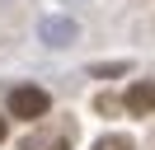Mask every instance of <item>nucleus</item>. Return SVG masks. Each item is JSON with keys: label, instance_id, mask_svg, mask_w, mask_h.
I'll return each instance as SVG.
<instances>
[{"label": "nucleus", "instance_id": "1", "mask_svg": "<svg viewBox=\"0 0 155 150\" xmlns=\"http://www.w3.org/2000/svg\"><path fill=\"white\" fill-rule=\"evenodd\" d=\"M52 99L47 89H38V84H19V89H10V117H24V122H38L47 117Z\"/></svg>", "mask_w": 155, "mask_h": 150}, {"label": "nucleus", "instance_id": "2", "mask_svg": "<svg viewBox=\"0 0 155 150\" xmlns=\"http://www.w3.org/2000/svg\"><path fill=\"white\" fill-rule=\"evenodd\" d=\"M122 103H127L132 117H150V112H155V84H150V80H136L132 89H127Z\"/></svg>", "mask_w": 155, "mask_h": 150}, {"label": "nucleus", "instance_id": "3", "mask_svg": "<svg viewBox=\"0 0 155 150\" xmlns=\"http://www.w3.org/2000/svg\"><path fill=\"white\" fill-rule=\"evenodd\" d=\"M19 150H71V127H57V131H33L28 141H24Z\"/></svg>", "mask_w": 155, "mask_h": 150}, {"label": "nucleus", "instance_id": "4", "mask_svg": "<svg viewBox=\"0 0 155 150\" xmlns=\"http://www.w3.org/2000/svg\"><path fill=\"white\" fill-rule=\"evenodd\" d=\"M94 150H136V145H132L127 136H99V141H94Z\"/></svg>", "mask_w": 155, "mask_h": 150}, {"label": "nucleus", "instance_id": "5", "mask_svg": "<svg viewBox=\"0 0 155 150\" xmlns=\"http://www.w3.org/2000/svg\"><path fill=\"white\" fill-rule=\"evenodd\" d=\"M0 141H5V117H0Z\"/></svg>", "mask_w": 155, "mask_h": 150}]
</instances>
